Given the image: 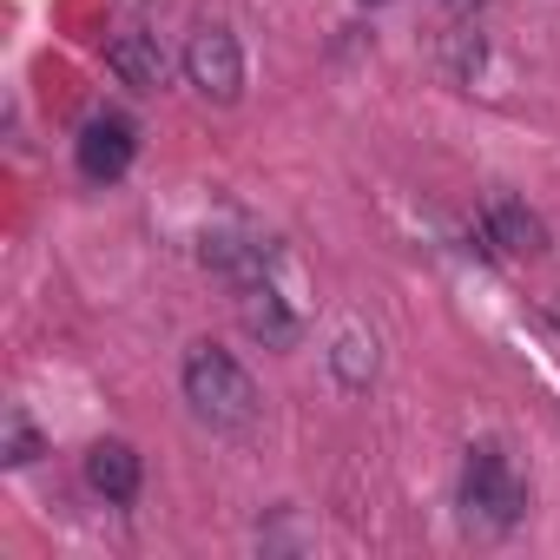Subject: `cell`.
I'll list each match as a JSON object with an SVG mask.
<instances>
[{
	"instance_id": "obj_1",
	"label": "cell",
	"mask_w": 560,
	"mask_h": 560,
	"mask_svg": "<svg viewBox=\"0 0 560 560\" xmlns=\"http://www.w3.org/2000/svg\"><path fill=\"white\" fill-rule=\"evenodd\" d=\"M178 383H185V402H191L211 429H244V422L257 416V383H250V370H244L237 357H224L218 343L185 350Z\"/></svg>"
},
{
	"instance_id": "obj_14",
	"label": "cell",
	"mask_w": 560,
	"mask_h": 560,
	"mask_svg": "<svg viewBox=\"0 0 560 560\" xmlns=\"http://www.w3.org/2000/svg\"><path fill=\"white\" fill-rule=\"evenodd\" d=\"M363 8H383V0H363Z\"/></svg>"
},
{
	"instance_id": "obj_12",
	"label": "cell",
	"mask_w": 560,
	"mask_h": 560,
	"mask_svg": "<svg viewBox=\"0 0 560 560\" xmlns=\"http://www.w3.org/2000/svg\"><path fill=\"white\" fill-rule=\"evenodd\" d=\"M448 60H455V73H481V40L455 34V40H448Z\"/></svg>"
},
{
	"instance_id": "obj_4",
	"label": "cell",
	"mask_w": 560,
	"mask_h": 560,
	"mask_svg": "<svg viewBox=\"0 0 560 560\" xmlns=\"http://www.w3.org/2000/svg\"><path fill=\"white\" fill-rule=\"evenodd\" d=\"M132 152H139V126L119 119V113H93V119L80 126V139H73V159H80V172H86L93 185L126 178Z\"/></svg>"
},
{
	"instance_id": "obj_2",
	"label": "cell",
	"mask_w": 560,
	"mask_h": 560,
	"mask_svg": "<svg viewBox=\"0 0 560 560\" xmlns=\"http://www.w3.org/2000/svg\"><path fill=\"white\" fill-rule=\"evenodd\" d=\"M462 514L481 527V534H508V527H521V514H527V481L514 475V462L501 455V448H468V462H462Z\"/></svg>"
},
{
	"instance_id": "obj_3",
	"label": "cell",
	"mask_w": 560,
	"mask_h": 560,
	"mask_svg": "<svg viewBox=\"0 0 560 560\" xmlns=\"http://www.w3.org/2000/svg\"><path fill=\"white\" fill-rule=\"evenodd\" d=\"M185 80H191L205 100L231 106V100L244 93V47H237V34H231V27H198V34L185 40Z\"/></svg>"
},
{
	"instance_id": "obj_10",
	"label": "cell",
	"mask_w": 560,
	"mask_h": 560,
	"mask_svg": "<svg viewBox=\"0 0 560 560\" xmlns=\"http://www.w3.org/2000/svg\"><path fill=\"white\" fill-rule=\"evenodd\" d=\"M330 370H337L343 389H370V376H376V337L343 330V337L330 343Z\"/></svg>"
},
{
	"instance_id": "obj_8",
	"label": "cell",
	"mask_w": 560,
	"mask_h": 560,
	"mask_svg": "<svg viewBox=\"0 0 560 560\" xmlns=\"http://www.w3.org/2000/svg\"><path fill=\"white\" fill-rule=\"evenodd\" d=\"M139 481H145V468H139V448H132V442H93V448H86V488H93V494L132 501Z\"/></svg>"
},
{
	"instance_id": "obj_5",
	"label": "cell",
	"mask_w": 560,
	"mask_h": 560,
	"mask_svg": "<svg viewBox=\"0 0 560 560\" xmlns=\"http://www.w3.org/2000/svg\"><path fill=\"white\" fill-rule=\"evenodd\" d=\"M205 264L224 277V284H264L270 277V244L250 231H205Z\"/></svg>"
},
{
	"instance_id": "obj_9",
	"label": "cell",
	"mask_w": 560,
	"mask_h": 560,
	"mask_svg": "<svg viewBox=\"0 0 560 560\" xmlns=\"http://www.w3.org/2000/svg\"><path fill=\"white\" fill-rule=\"evenodd\" d=\"M106 67H113V80L132 86V93H159V86H165V47H159L152 34H119V40L106 47Z\"/></svg>"
},
{
	"instance_id": "obj_13",
	"label": "cell",
	"mask_w": 560,
	"mask_h": 560,
	"mask_svg": "<svg viewBox=\"0 0 560 560\" xmlns=\"http://www.w3.org/2000/svg\"><path fill=\"white\" fill-rule=\"evenodd\" d=\"M442 8H455V14H475V8H481V0H442Z\"/></svg>"
},
{
	"instance_id": "obj_11",
	"label": "cell",
	"mask_w": 560,
	"mask_h": 560,
	"mask_svg": "<svg viewBox=\"0 0 560 560\" xmlns=\"http://www.w3.org/2000/svg\"><path fill=\"white\" fill-rule=\"evenodd\" d=\"M8 462H14V468L40 462V429L27 422V409H8Z\"/></svg>"
},
{
	"instance_id": "obj_7",
	"label": "cell",
	"mask_w": 560,
	"mask_h": 560,
	"mask_svg": "<svg viewBox=\"0 0 560 560\" xmlns=\"http://www.w3.org/2000/svg\"><path fill=\"white\" fill-rule=\"evenodd\" d=\"M237 317H244V330H250L257 343H270V350L298 343V317H291L284 298H277L270 277H264V284H244V291H237Z\"/></svg>"
},
{
	"instance_id": "obj_6",
	"label": "cell",
	"mask_w": 560,
	"mask_h": 560,
	"mask_svg": "<svg viewBox=\"0 0 560 560\" xmlns=\"http://www.w3.org/2000/svg\"><path fill=\"white\" fill-rule=\"evenodd\" d=\"M481 224H488V244L508 250V257H540V250H547V224H540L521 198H488Z\"/></svg>"
}]
</instances>
